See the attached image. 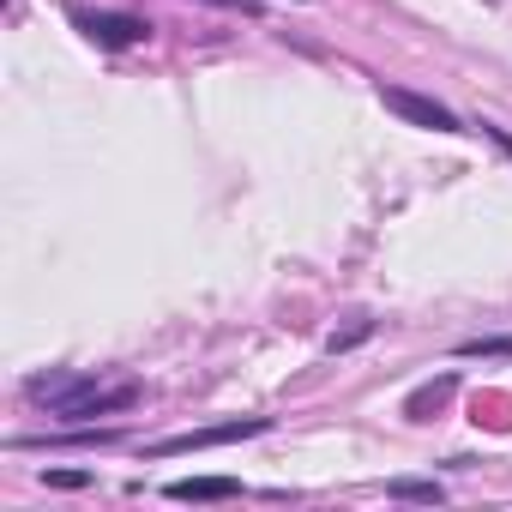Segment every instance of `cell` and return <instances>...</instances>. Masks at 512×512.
<instances>
[{
  "label": "cell",
  "instance_id": "4fadbf2b",
  "mask_svg": "<svg viewBox=\"0 0 512 512\" xmlns=\"http://www.w3.org/2000/svg\"><path fill=\"white\" fill-rule=\"evenodd\" d=\"M205 7H229V13H247L253 19V13H260V0H205Z\"/></svg>",
  "mask_w": 512,
  "mask_h": 512
},
{
  "label": "cell",
  "instance_id": "3957f363",
  "mask_svg": "<svg viewBox=\"0 0 512 512\" xmlns=\"http://www.w3.org/2000/svg\"><path fill=\"white\" fill-rule=\"evenodd\" d=\"M73 25L97 43V49H139V43H151V19H139V13H73Z\"/></svg>",
  "mask_w": 512,
  "mask_h": 512
},
{
  "label": "cell",
  "instance_id": "7a4b0ae2",
  "mask_svg": "<svg viewBox=\"0 0 512 512\" xmlns=\"http://www.w3.org/2000/svg\"><path fill=\"white\" fill-rule=\"evenodd\" d=\"M133 404H139V386H91V380H79L61 404H49V416L67 422V428H79V422L115 416V410H133Z\"/></svg>",
  "mask_w": 512,
  "mask_h": 512
},
{
  "label": "cell",
  "instance_id": "8fae6325",
  "mask_svg": "<svg viewBox=\"0 0 512 512\" xmlns=\"http://www.w3.org/2000/svg\"><path fill=\"white\" fill-rule=\"evenodd\" d=\"M368 332H374L368 320H362V326H350V332H332V344H326V350H332V356H344V350H356V344H362Z\"/></svg>",
  "mask_w": 512,
  "mask_h": 512
},
{
  "label": "cell",
  "instance_id": "9c48e42d",
  "mask_svg": "<svg viewBox=\"0 0 512 512\" xmlns=\"http://www.w3.org/2000/svg\"><path fill=\"white\" fill-rule=\"evenodd\" d=\"M458 356H464V362H476V356H482V362H512V338H464Z\"/></svg>",
  "mask_w": 512,
  "mask_h": 512
},
{
  "label": "cell",
  "instance_id": "52a82bcc",
  "mask_svg": "<svg viewBox=\"0 0 512 512\" xmlns=\"http://www.w3.org/2000/svg\"><path fill=\"white\" fill-rule=\"evenodd\" d=\"M79 380H85V374H67V368H49V374H37V380H31L25 392H31V404H61V398H67V392H73Z\"/></svg>",
  "mask_w": 512,
  "mask_h": 512
},
{
  "label": "cell",
  "instance_id": "8992f818",
  "mask_svg": "<svg viewBox=\"0 0 512 512\" xmlns=\"http://www.w3.org/2000/svg\"><path fill=\"white\" fill-rule=\"evenodd\" d=\"M452 392H458V374H440V380H428V386H416V392L404 398V416H410V422H428L434 410H446Z\"/></svg>",
  "mask_w": 512,
  "mask_h": 512
},
{
  "label": "cell",
  "instance_id": "5b68a950",
  "mask_svg": "<svg viewBox=\"0 0 512 512\" xmlns=\"http://www.w3.org/2000/svg\"><path fill=\"white\" fill-rule=\"evenodd\" d=\"M163 494H169V500H235L241 482H235V476H175Z\"/></svg>",
  "mask_w": 512,
  "mask_h": 512
},
{
  "label": "cell",
  "instance_id": "ba28073f",
  "mask_svg": "<svg viewBox=\"0 0 512 512\" xmlns=\"http://www.w3.org/2000/svg\"><path fill=\"white\" fill-rule=\"evenodd\" d=\"M386 494H392V500H410V506H440V500H446V488H440V482H422V476H392Z\"/></svg>",
  "mask_w": 512,
  "mask_h": 512
},
{
  "label": "cell",
  "instance_id": "30bf717a",
  "mask_svg": "<svg viewBox=\"0 0 512 512\" xmlns=\"http://www.w3.org/2000/svg\"><path fill=\"white\" fill-rule=\"evenodd\" d=\"M43 482H49V488H91L97 476H91V470H43Z\"/></svg>",
  "mask_w": 512,
  "mask_h": 512
},
{
  "label": "cell",
  "instance_id": "7c38bea8",
  "mask_svg": "<svg viewBox=\"0 0 512 512\" xmlns=\"http://www.w3.org/2000/svg\"><path fill=\"white\" fill-rule=\"evenodd\" d=\"M482 133H488V139H494V145H500V151H506V157H512V133H506V127H500V121H482Z\"/></svg>",
  "mask_w": 512,
  "mask_h": 512
},
{
  "label": "cell",
  "instance_id": "277c9868",
  "mask_svg": "<svg viewBox=\"0 0 512 512\" xmlns=\"http://www.w3.org/2000/svg\"><path fill=\"white\" fill-rule=\"evenodd\" d=\"M380 103L398 115V121H410V127H428V133H470L446 103H434V97H422V91H404V85H380Z\"/></svg>",
  "mask_w": 512,
  "mask_h": 512
},
{
  "label": "cell",
  "instance_id": "6da1fadb",
  "mask_svg": "<svg viewBox=\"0 0 512 512\" xmlns=\"http://www.w3.org/2000/svg\"><path fill=\"white\" fill-rule=\"evenodd\" d=\"M272 416H229V422H211V428H187V434H169V440H151L145 458H181V452H211V446H235V440H253L266 434Z\"/></svg>",
  "mask_w": 512,
  "mask_h": 512
}]
</instances>
